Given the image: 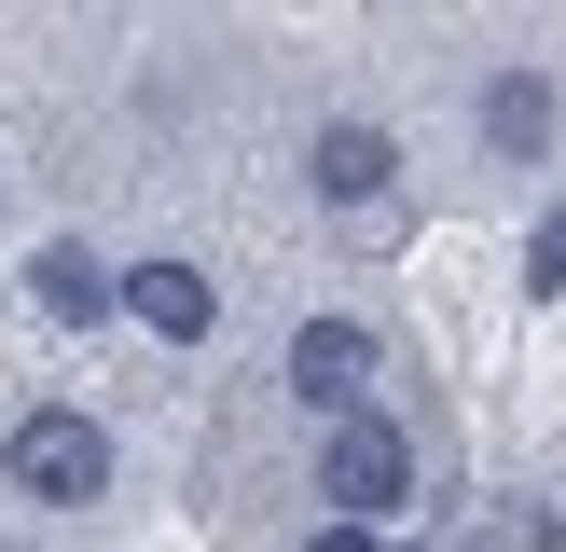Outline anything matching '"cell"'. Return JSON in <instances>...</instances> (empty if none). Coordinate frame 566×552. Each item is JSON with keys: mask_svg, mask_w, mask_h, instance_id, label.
I'll use <instances>...</instances> for the list:
<instances>
[{"mask_svg": "<svg viewBox=\"0 0 566 552\" xmlns=\"http://www.w3.org/2000/svg\"><path fill=\"white\" fill-rule=\"evenodd\" d=\"M0 469H14V497H42V511H83V497H111V428L70 401H28L14 442H0Z\"/></svg>", "mask_w": 566, "mask_h": 552, "instance_id": "cell-1", "label": "cell"}, {"mask_svg": "<svg viewBox=\"0 0 566 552\" xmlns=\"http://www.w3.org/2000/svg\"><path fill=\"white\" fill-rule=\"evenodd\" d=\"M318 497H332V524H387L415 497V442L387 428V414H346V428L318 442Z\"/></svg>", "mask_w": 566, "mask_h": 552, "instance_id": "cell-2", "label": "cell"}, {"mask_svg": "<svg viewBox=\"0 0 566 552\" xmlns=\"http://www.w3.org/2000/svg\"><path fill=\"white\" fill-rule=\"evenodd\" d=\"M291 401L332 414V428L374 414V331H359V318H304V331H291Z\"/></svg>", "mask_w": 566, "mask_h": 552, "instance_id": "cell-3", "label": "cell"}, {"mask_svg": "<svg viewBox=\"0 0 566 552\" xmlns=\"http://www.w3.org/2000/svg\"><path fill=\"white\" fill-rule=\"evenodd\" d=\"M111 304H125V318H153L166 346H208V318H221V290L193 263H138V276H111Z\"/></svg>", "mask_w": 566, "mask_h": 552, "instance_id": "cell-4", "label": "cell"}, {"mask_svg": "<svg viewBox=\"0 0 566 552\" xmlns=\"http://www.w3.org/2000/svg\"><path fill=\"white\" fill-rule=\"evenodd\" d=\"M387 180H401V138L387 125H318V193L332 208H374Z\"/></svg>", "mask_w": 566, "mask_h": 552, "instance_id": "cell-5", "label": "cell"}, {"mask_svg": "<svg viewBox=\"0 0 566 552\" xmlns=\"http://www.w3.org/2000/svg\"><path fill=\"white\" fill-rule=\"evenodd\" d=\"M28 304H42L55 331H83V318H111V263H97V248H70V235H55L42 263H28Z\"/></svg>", "mask_w": 566, "mask_h": 552, "instance_id": "cell-6", "label": "cell"}, {"mask_svg": "<svg viewBox=\"0 0 566 552\" xmlns=\"http://www.w3.org/2000/svg\"><path fill=\"white\" fill-rule=\"evenodd\" d=\"M484 138H497L512 166H539V152H553V70H497V83H484Z\"/></svg>", "mask_w": 566, "mask_h": 552, "instance_id": "cell-7", "label": "cell"}, {"mask_svg": "<svg viewBox=\"0 0 566 552\" xmlns=\"http://www.w3.org/2000/svg\"><path fill=\"white\" fill-rule=\"evenodd\" d=\"M525 290H566V193L539 208V235H525Z\"/></svg>", "mask_w": 566, "mask_h": 552, "instance_id": "cell-8", "label": "cell"}, {"mask_svg": "<svg viewBox=\"0 0 566 552\" xmlns=\"http://www.w3.org/2000/svg\"><path fill=\"white\" fill-rule=\"evenodd\" d=\"M304 552H387V524H318Z\"/></svg>", "mask_w": 566, "mask_h": 552, "instance_id": "cell-9", "label": "cell"}, {"mask_svg": "<svg viewBox=\"0 0 566 552\" xmlns=\"http://www.w3.org/2000/svg\"><path fill=\"white\" fill-rule=\"evenodd\" d=\"M0 552H14V539H0Z\"/></svg>", "mask_w": 566, "mask_h": 552, "instance_id": "cell-10", "label": "cell"}]
</instances>
